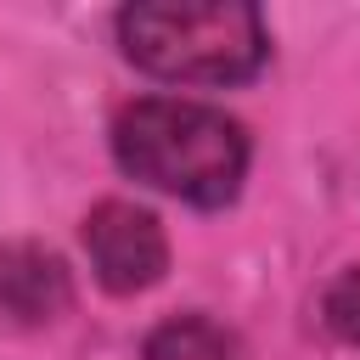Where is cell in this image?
Listing matches in <instances>:
<instances>
[{"label":"cell","mask_w":360,"mask_h":360,"mask_svg":"<svg viewBox=\"0 0 360 360\" xmlns=\"http://www.w3.org/2000/svg\"><path fill=\"white\" fill-rule=\"evenodd\" d=\"M112 152L135 180H146L180 202H197V208L231 202L248 174L242 124L225 118L219 107L169 101V96L124 107L112 124Z\"/></svg>","instance_id":"cell-1"},{"label":"cell","mask_w":360,"mask_h":360,"mask_svg":"<svg viewBox=\"0 0 360 360\" xmlns=\"http://www.w3.org/2000/svg\"><path fill=\"white\" fill-rule=\"evenodd\" d=\"M124 56L158 79L174 84H236L253 79L270 56L264 22L253 6H174V0H146L118 17Z\"/></svg>","instance_id":"cell-2"},{"label":"cell","mask_w":360,"mask_h":360,"mask_svg":"<svg viewBox=\"0 0 360 360\" xmlns=\"http://www.w3.org/2000/svg\"><path fill=\"white\" fill-rule=\"evenodd\" d=\"M84 253L107 292H141L169 270L163 225L135 202H101L84 219Z\"/></svg>","instance_id":"cell-3"},{"label":"cell","mask_w":360,"mask_h":360,"mask_svg":"<svg viewBox=\"0 0 360 360\" xmlns=\"http://www.w3.org/2000/svg\"><path fill=\"white\" fill-rule=\"evenodd\" d=\"M73 287L56 253L34 248V242H11L0 248V315L17 326H45L68 309Z\"/></svg>","instance_id":"cell-4"},{"label":"cell","mask_w":360,"mask_h":360,"mask_svg":"<svg viewBox=\"0 0 360 360\" xmlns=\"http://www.w3.org/2000/svg\"><path fill=\"white\" fill-rule=\"evenodd\" d=\"M146 360H242V354L214 321L180 315V321H169L146 338Z\"/></svg>","instance_id":"cell-5"},{"label":"cell","mask_w":360,"mask_h":360,"mask_svg":"<svg viewBox=\"0 0 360 360\" xmlns=\"http://www.w3.org/2000/svg\"><path fill=\"white\" fill-rule=\"evenodd\" d=\"M326 326H332L349 349H360V264L343 270V276L326 287Z\"/></svg>","instance_id":"cell-6"}]
</instances>
